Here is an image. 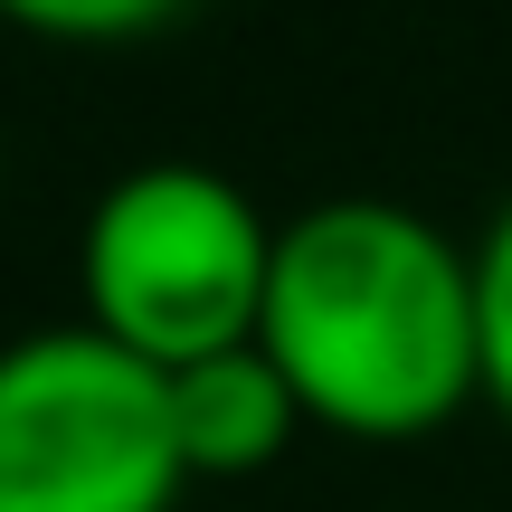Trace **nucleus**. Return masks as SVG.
I'll return each instance as SVG.
<instances>
[{"mask_svg": "<svg viewBox=\"0 0 512 512\" xmlns=\"http://www.w3.org/2000/svg\"><path fill=\"white\" fill-rule=\"evenodd\" d=\"M256 351L304 399V427L351 446H418L484 399L475 247L427 209L342 190L275 228Z\"/></svg>", "mask_w": 512, "mask_h": 512, "instance_id": "nucleus-1", "label": "nucleus"}, {"mask_svg": "<svg viewBox=\"0 0 512 512\" xmlns=\"http://www.w3.org/2000/svg\"><path fill=\"white\" fill-rule=\"evenodd\" d=\"M162 408H171V446H181L190 484H247L304 437V399L256 342L162 370Z\"/></svg>", "mask_w": 512, "mask_h": 512, "instance_id": "nucleus-4", "label": "nucleus"}, {"mask_svg": "<svg viewBox=\"0 0 512 512\" xmlns=\"http://www.w3.org/2000/svg\"><path fill=\"white\" fill-rule=\"evenodd\" d=\"M475 323H484V408L512 427V200L475 238Z\"/></svg>", "mask_w": 512, "mask_h": 512, "instance_id": "nucleus-5", "label": "nucleus"}, {"mask_svg": "<svg viewBox=\"0 0 512 512\" xmlns=\"http://www.w3.org/2000/svg\"><path fill=\"white\" fill-rule=\"evenodd\" d=\"M181 10L190 0H0V19H19V29H38V38H86V48L171 29Z\"/></svg>", "mask_w": 512, "mask_h": 512, "instance_id": "nucleus-6", "label": "nucleus"}, {"mask_svg": "<svg viewBox=\"0 0 512 512\" xmlns=\"http://www.w3.org/2000/svg\"><path fill=\"white\" fill-rule=\"evenodd\" d=\"M162 370L95 323L0 342V512H181Z\"/></svg>", "mask_w": 512, "mask_h": 512, "instance_id": "nucleus-3", "label": "nucleus"}, {"mask_svg": "<svg viewBox=\"0 0 512 512\" xmlns=\"http://www.w3.org/2000/svg\"><path fill=\"white\" fill-rule=\"evenodd\" d=\"M275 266V219L209 162H133L105 181L76 238V294L105 342L181 370L256 342Z\"/></svg>", "mask_w": 512, "mask_h": 512, "instance_id": "nucleus-2", "label": "nucleus"}]
</instances>
